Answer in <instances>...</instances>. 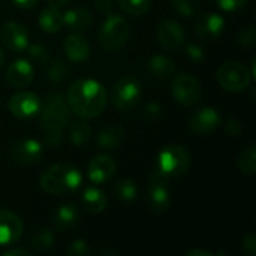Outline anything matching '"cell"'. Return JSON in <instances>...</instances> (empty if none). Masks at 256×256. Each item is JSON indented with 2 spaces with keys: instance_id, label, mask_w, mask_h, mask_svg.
Instances as JSON below:
<instances>
[{
  "instance_id": "1",
  "label": "cell",
  "mask_w": 256,
  "mask_h": 256,
  "mask_svg": "<svg viewBox=\"0 0 256 256\" xmlns=\"http://www.w3.org/2000/svg\"><path fill=\"white\" fill-rule=\"evenodd\" d=\"M108 102L105 87L94 80H78L68 90V105L81 118H93L102 114Z\"/></svg>"
},
{
  "instance_id": "2",
  "label": "cell",
  "mask_w": 256,
  "mask_h": 256,
  "mask_svg": "<svg viewBox=\"0 0 256 256\" xmlns=\"http://www.w3.org/2000/svg\"><path fill=\"white\" fill-rule=\"evenodd\" d=\"M70 110L68 102L60 93L48 94L45 102L40 106L39 123L45 132V141L57 147L63 141V128L68 124Z\"/></svg>"
},
{
  "instance_id": "3",
  "label": "cell",
  "mask_w": 256,
  "mask_h": 256,
  "mask_svg": "<svg viewBox=\"0 0 256 256\" xmlns=\"http://www.w3.org/2000/svg\"><path fill=\"white\" fill-rule=\"evenodd\" d=\"M82 183V176L78 168L69 164H58L46 168L40 178L39 184L42 190L50 195H63L75 192Z\"/></svg>"
},
{
  "instance_id": "4",
  "label": "cell",
  "mask_w": 256,
  "mask_h": 256,
  "mask_svg": "<svg viewBox=\"0 0 256 256\" xmlns=\"http://www.w3.org/2000/svg\"><path fill=\"white\" fill-rule=\"evenodd\" d=\"M192 165V156L189 150L183 146H168L160 150L158 156V171L165 176L166 178L170 177H180L189 171Z\"/></svg>"
},
{
  "instance_id": "5",
  "label": "cell",
  "mask_w": 256,
  "mask_h": 256,
  "mask_svg": "<svg viewBox=\"0 0 256 256\" xmlns=\"http://www.w3.org/2000/svg\"><path fill=\"white\" fill-rule=\"evenodd\" d=\"M129 33V22L122 15H108L99 30V44L106 51H118L128 44Z\"/></svg>"
},
{
  "instance_id": "6",
  "label": "cell",
  "mask_w": 256,
  "mask_h": 256,
  "mask_svg": "<svg viewBox=\"0 0 256 256\" xmlns=\"http://www.w3.org/2000/svg\"><path fill=\"white\" fill-rule=\"evenodd\" d=\"M252 74L240 62H226L218 69V81L226 92H243L250 86Z\"/></svg>"
},
{
  "instance_id": "7",
  "label": "cell",
  "mask_w": 256,
  "mask_h": 256,
  "mask_svg": "<svg viewBox=\"0 0 256 256\" xmlns=\"http://www.w3.org/2000/svg\"><path fill=\"white\" fill-rule=\"evenodd\" d=\"M141 82L135 76H123L112 88V104L122 111H130L141 99Z\"/></svg>"
},
{
  "instance_id": "8",
  "label": "cell",
  "mask_w": 256,
  "mask_h": 256,
  "mask_svg": "<svg viewBox=\"0 0 256 256\" xmlns=\"http://www.w3.org/2000/svg\"><path fill=\"white\" fill-rule=\"evenodd\" d=\"M172 96L183 106H194L201 100L202 88L200 81L190 74H180L172 80Z\"/></svg>"
},
{
  "instance_id": "9",
  "label": "cell",
  "mask_w": 256,
  "mask_h": 256,
  "mask_svg": "<svg viewBox=\"0 0 256 256\" xmlns=\"http://www.w3.org/2000/svg\"><path fill=\"white\" fill-rule=\"evenodd\" d=\"M147 204L153 213H164L171 206V196L168 189V178L162 176L158 170L150 176Z\"/></svg>"
},
{
  "instance_id": "10",
  "label": "cell",
  "mask_w": 256,
  "mask_h": 256,
  "mask_svg": "<svg viewBox=\"0 0 256 256\" xmlns=\"http://www.w3.org/2000/svg\"><path fill=\"white\" fill-rule=\"evenodd\" d=\"M42 106V100L38 94L32 92H18L15 93L8 104L10 114L16 118H30L34 117Z\"/></svg>"
},
{
  "instance_id": "11",
  "label": "cell",
  "mask_w": 256,
  "mask_h": 256,
  "mask_svg": "<svg viewBox=\"0 0 256 256\" xmlns=\"http://www.w3.org/2000/svg\"><path fill=\"white\" fill-rule=\"evenodd\" d=\"M0 39L3 45L14 52H22L28 46V32L27 28L15 21H10L2 27L0 32Z\"/></svg>"
},
{
  "instance_id": "12",
  "label": "cell",
  "mask_w": 256,
  "mask_h": 256,
  "mask_svg": "<svg viewBox=\"0 0 256 256\" xmlns=\"http://www.w3.org/2000/svg\"><path fill=\"white\" fill-rule=\"evenodd\" d=\"M24 231L22 220L9 210H0V246H10L20 242Z\"/></svg>"
},
{
  "instance_id": "13",
  "label": "cell",
  "mask_w": 256,
  "mask_h": 256,
  "mask_svg": "<svg viewBox=\"0 0 256 256\" xmlns=\"http://www.w3.org/2000/svg\"><path fill=\"white\" fill-rule=\"evenodd\" d=\"M224 30H225V20L216 12L201 15L195 24V33L202 40H216L218 38L222 36Z\"/></svg>"
},
{
  "instance_id": "14",
  "label": "cell",
  "mask_w": 256,
  "mask_h": 256,
  "mask_svg": "<svg viewBox=\"0 0 256 256\" xmlns=\"http://www.w3.org/2000/svg\"><path fill=\"white\" fill-rule=\"evenodd\" d=\"M220 123H222V117L219 116V112L214 108H208V106L198 110L189 118L190 130L198 134V135L212 134L213 130H216L219 128Z\"/></svg>"
},
{
  "instance_id": "15",
  "label": "cell",
  "mask_w": 256,
  "mask_h": 256,
  "mask_svg": "<svg viewBox=\"0 0 256 256\" xmlns=\"http://www.w3.org/2000/svg\"><path fill=\"white\" fill-rule=\"evenodd\" d=\"M156 36L158 40L160 42L162 46H165L166 50H177L184 44L186 34L183 27L172 20H165L158 26L156 30Z\"/></svg>"
},
{
  "instance_id": "16",
  "label": "cell",
  "mask_w": 256,
  "mask_h": 256,
  "mask_svg": "<svg viewBox=\"0 0 256 256\" xmlns=\"http://www.w3.org/2000/svg\"><path fill=\"white\" fill-rule=\"evenodd\" d=\"M42 153H44L42 144L36 140L27 138V140H21L14 146L10 156L12 160L20 165H33L40 160Z\"/></svg>"
},
{
  "instance_id": "17",
  "label": "cell",
  "mask_w": 256,
  "mask_h": 256,
  "mask_svg": "<svg viewBox=\"0 0 256 256\" xmlns=\"http://www.w3.org/2000/svg\"><path fill=\"white\" fill-rule=\"evenodd\" d=\"M117 171L116 160L108 154H98L88 164V178L94 184H102L112 178Z\"/></svg>"
},
{
  "instance_id": "18",
  "label": "cell",
  "mask_w": 256,
  "mask_h": 256,
  "mask_svg": "<svg viewBox=\"0 0 256 256\" xmlns=\"http://www.w3.org/2000/svg\"><path fill=\"white\" fill-rule=\"evenodd\" d=\"M33 76H34L33 66L30 64V62H27L24 58L14 60L6 69L8 82L16 88H22V87H27L28 84H32Z\"/></svg>"
},
{
  "instance_id": "19",
  "label": "cell",
  "mask_w": 256,
  "mask_h": 256,
  "mask_svg": "<svg viewBox=\"0 0 256 256\" xmlns=\"http://www.w3.org/2000/svg\"><path fill=\"white\" fill-rule=\"evenodd\" d=\"M63 24L75 33H82L88 30L93 24L92 14L84 8H72L63 14Z\"/></svg>"
},
{
  "instance_id": "20",
  "label": "cell",
  "mask_w": 256,
  "mask_h": 256,
  "mask_svg": "<svg viewBox=\"0 0 256 256\" xmlns=\"http://www.w3.org/2000/svg\"><path fill=\"white\" fill-rule=\"evenodd\" d=\"M124 136H126L124 129L117 123H111L99 130L96 136V142L99 147L105 150H114L124 141Z\"/></svg>"
},
{
  "instance_id": "21",
  "label": "cell",
  "mask_w": 256,
  "mask_h": 256,
  "mask_svg": "<svg viewBox=\"0 0 256 256\" xmlns=\"http://www.w3.org/2000/svg\"><path fill=\"white\" fill-rule=\"evenodd\" d=\"M80 219V212L74 204H62L52 214V225L57 231L72 230Z\"/></svg>"
},
{
  "instance_id": "22",
  "label": "cell",
  "mask_w": 256,
  "mask_h": 256,
  "mask_svg": "<svg viewBox=\"0 0 256 256\" xmlns=\"http://www.w3.org/2000/svg\"><path fill=\"white\" fill-rule=\"evenodd\" d=\"M64 52L70 62H84L88 57L90 45L84 36L74 33L64 39Z\"/></svg>"
},
{
  "instance_id": "23",
  "label": "cell",
  "mask_w": 256,
  "mask_h": 256,
  "mask_svg": "<svg viewBox=\"0 0 256 256\" xmlns=\"http://www.w3.org/2000/svg\"><path fill=\"white\" fill-rule=\"evenodd\" d=\"M82 207L92 213V214H98V213H102L106 206H108V198L105 195L104 190H100L99 188L96 186H90L84 190L82 194Z\"/></svg>"
},
{
  "instance_id": "24",
  "label": "cell",
  "mask_w": 256,
  "mask_h": 256,
  "mask_svg": "<svg viewBox=\"0 0 256 256\" xmlns=\"http://www.w3.org/2000/svg\"><path fill=\"white\" fill-rule=\"evenodd\" d=\"M39 26L46 33H57L64 24H63V14L60 8L57 6H46L40 15H39Z\"/></svg>"
},
{
  "instance_id": "25",
  "label": "cell",
  "mask_w": 256,
  "mask_h": 256,
  "mask_svg": "<svg viewBox=\"0 0 256 256\" xmlns=\"http://www.w3.org/2000/svg\"><path fill=\"white\" fill-rule=\"evenodd\" d=\"M147 69L150 72V75L153 78L158 80H165L168 76H171L176 70V63L172 58L166 57V56H153L150 57L148 63H147Z\"/></svg>"
},
{
  "instance_id": "26",
  "label": "cell",
  "mask_w": 256,
  "mask_h": 256,
  "mask_svg": "<svg viewBox=\"0 0 256 256\" xmlns=\"http://www.w3.org/2000/svg\"><path fill=\"white\" fill-rule=\"evenodd\" d=\"M54 234L48 228H38L30 234V246L38 252H45L54 246Z\"/></svg>"
},
{
  "instance_id": "27",
  "label": "cell",
  "mask_w": 256,
  "mask_h": 256,
  "mask_svg": "<svg viewBox=\"0 0 256 256\" xmlns=\"http://www.w3.org/2000/svg\"><path fill=\"white\" fill-rule=\"evenodd\" d=\"M114 195L123 202H130L138 195V186L132 178H122L114 184Z\"/></svg>"
},
{
  "instance_id": "28",
  "label": "cell",
  "mask_w": 256,
  "mask_h": 256,
  "mask_svg": "<svg viewBox=\"0 0 256 256\" xmlns=\"http://www.w3.org/2000/svg\"><path fill=\"white\" fill-rule=\"evenodd\" d=\"M92 138V128L86 122H75L69 130V140L74 146H84Z\"/></svg>"
},
{
  "instance_id": "29",
  "label": "cell",
  "mask_w": 256,
  "mask_h": 256,
  "mask_svg": "<svg viewBox=\"0 0 256 256\" xmlns=\"http://www.w3.org/2000/svg\"><path fill=\"white\" fill-rule=\"evenodd\" d=\"M238 168L246 176H254L256 172V148L255 146H249L238 156Z\"/></svg>"
},
{
  "instance_id": "30",
  "label": "cell",
  "mask_w": 256,
  "mask_h": 256,
  "mask_svg": "<svg viewBox=\"0 0 256 256\" xmlns=\"http://www.w3.org/2000/svg\"><path fill=\"white\" fill-rule=\"evenodd\" d=\"M117 3L123 12L134 16L144 15L152 6V0H117Z\"/></svg>"
},
{
  "instance_id": "31",
  "label": "cell",
  "mask_w": 256,
  "mask_h": 256,
  "mask_svg": "<svg viewBox=\"0 0 256 256\" xmlns=\"http://www.w3.org/2000/svg\"><path fill=\"white\" fill-rule=\"evenodd\" d=\"M69 74V68L66 66V63L60 58H56L52 60V63L48 66V70H46V75H48V80L50 81H54V82H58V81H63Z\"/></svg>"
},
{
  "instance_id": "32",
  "label": "cell",
  "mask_w": 256,
  "mask_h": 256,
  "mask_svg": "<svg viewBox=\"0 0 256 256\" xmlns=\"http://www.w3.org/2000/svg\"><path fill=\"white\" fill-rule=\"evenodd\" d=\"M171 3L183 16H194L201 8V0H171Z\"/></svg>"
},
{
  "instance_id": "33",
  "label": "cell",
  "mask_w": 256,
  "mask_h": 256,
  "mask_svg": "<svg viewBox=\"0 0 256 256\" xmlns=\"http://www.w3.org/2000/svg\"><path fill=\"white\" fill-rule=\"evenodd\" d=\"M27 50H28L30 57L38 63H45L48 60V57H50L48 48L45 45H42V44H32V45L28 44Z\"/></svg>"
},
{
  "instance_id": "34",
  "label": "cell",
  "mask_w": 256,
  "mask_h": 256,
  "mask_svg": "<svg viewBox=\"0 0 256 256\" xmlns=\"http://www.w3.org/2000/svg\"><path fill=\"white\" fill-rule=\"evenodd\" d=\"M255 27H254V26H248V27H244V28L240 30V33H238V36H237V40H238V44H240L242 46L250 48V46L255 45Z\"/></svg>"
},
{
  "instance_id": "35",
  "label": "cell",
  "mask_w": 256,
  "mask_h": 256,
  "mask_svg": "<svg viewBox=\"0 0 256 256\" xmlns=\"http://www.w3.org/2000/svg\"><path fill=\"white\" fill-rule=\"evenodd\" d=\"M186 56L190 62L194 63H201L206 58V52L201 48V45L195 44V42H189L186 44Z\"/></svg>"
},
{
  "instance_id": "36",
  "label": "cell",
  "mask_w": 256,
  "mask_h": 256,
  "mask_svg": "<svg viewBox=\"0 0 256 256\" xmlns=\"http://www.w3.org/2000/svg\"><path fill=\"white\" fill-rule=\"evenodd\" d=\"M92 250L87 246V243L84 240H75L69 244V248L66 249V254L69 256H86L88 255Z\"/></svg>"
},
{
  "instance_id": "37",
  "label": "cell",
  "mask_w": 256,
  "mask_h": 256,
  "mask_svg": "<svg viewBox=\"0 0 256 256\" xmlns=\"http://www.w3.org/2000/svg\"><path fill=\"white\" fill-rule=\"evenodd\" d=\"M248 2L249 0H216L219 8L226 10V12H234V10L243 9L248 4Z\"/></svg>"
},
{
  "instance_id": "38",
  "label": "cell",
  "mask_w": 256,
  "mask_h": 256,
  "mask_svg": "<svg viewBox=\"0 0 256 256\" xmlns=\"http://www.w3.org/2000/svg\"><path fill=\"white\" fill-rule=\"evenodd\" d=\"M242 132H243V126H242V123L237 118H230L226 122V124H225V134L228 136L237 138V136L242 135Z\"/></svg>"
},
{
  "instance_id": "39",
  "label": "cell",
  "mask_w": 256,
  "mask_h": 256,
  "mask_svg": "<svg viewBox=\"0 0 256 256\" xmlns=\"http://www.w3.org/2000/svg\"><path fill=\"white\" fill-rule=\"evenodd\" d=\"M242 250H243V254H246L248 256H255L256 255V237L254 232L248 234V236L243 238V243H242Z\"/></svg>"
},
{
  "instance_id": "40",
  "label": "cell",
  "mask_w": 256,
  "mask_h": 256,
  "mask_svg": "<svg viewBox=\"0 0 256 256\" xmlns=\"http://www.w3.org/2000/svg\"><path fill=\"white\" fill-rule=\"evenodd\" d=\"M162 116V108L158 102H148L146 105V117L150 120H156Z\"/></svg>"
},
{
  "instance_id": "41",
  "label": "cell",
  "mask_w": 256,
  "mask_h": 256,
  "mask_svg": "<svg viewBox=\"0 0 256 256\" xmlns=\"http://www.w3.org/2000/svg\"><path fill=\"white\" fill-rule=\"evenodd\" d=\"M117 0H93V4L100 12H110L114 8V3Z\"/></svg>"
},
{
  "instance_id": "42",
  "label": "cell",
  "mask_w": 256,
  "mask_h": 256,
  "mask_svg": "<svg viewBox=\"0 0 256 256\" xmlns=\"http://www.w3.org/2000/svg\"><path fill=\"white\" fill-rule=\"evenodd\" d=\"M15 3V6L21 8V9H32L38 4V0H12Z\"/></svg>"
},
{
  "instance_id": "43",
  "label": "cell",
  "mask_w": 256,
  "mask_h": 256,
  "mask_svg": "<svg viewBox=\"0 0 256 256\" xmlns=\"http://www.w3.org/2000/svg\"><path fill=\"white\" fill-rule=\"evenodd\" d=\"M32 252L28 249H9L6 250L3 256H30Z\"/></svg>"
},
{
  "instance_id": "44",
  "label": "cell",
  "mask_w": 256,
  "mask_h": 256,
  "mask_svg": "<svg viewBox=\"0 0 256 256\" xmlns=\"http://www.w3.org/2000/svg\"><path fill=\"white\" fill-rule=\"evenodd\" d=\"M186 256H214L208 250H201V249H192L189 252H186Z\"/></svg>"
},
{
  "instance_id": "45",
  "label": "cell",
  "mask_w": 256,
  "mask_h": 256,
  "mask_svg": "<svg viewBox=\"0 0 256 256\" xmlns=\"http://www.w3.org/2000/svg\"><path fill=\"white\" fill-rule=\"evenodd\" d=\"M46 2H48V4H52V6H57V8H62V6L69 3V0H46Z\"/></svg>"
},
{
  "instance_id": "46",
  "label": "cell",
  "mask_w": 256,
  "mask_h": 256,
  "mask_svg": "<svg viewBox=\"0 0 256 256\" xmlns=\"http://www.w3.org/2000/svg\"><path fill=\"white\" fill-rule=\"evenodd\" d=\"M3 62H4V52H3V50L0 48V68L3 66Z\"/></svg>"
}]
</instances>
